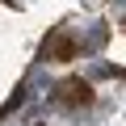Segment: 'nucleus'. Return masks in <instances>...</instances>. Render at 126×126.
Segmentation results:
<instances>
[{"label": "nucleus", "instance_id": "obj_1", "mask_svg": "<svg viewBox=\"0 0 126 126\" xmlns=\"http://www.w3.org/2000/svg\"><path fill=\"white\" fill-rule=\"evenodd\" d=\"M113 4H118V9H126V0H113Z\"/></svg>", "mask_w": 126, "mask_h": 126}]
</instances>
